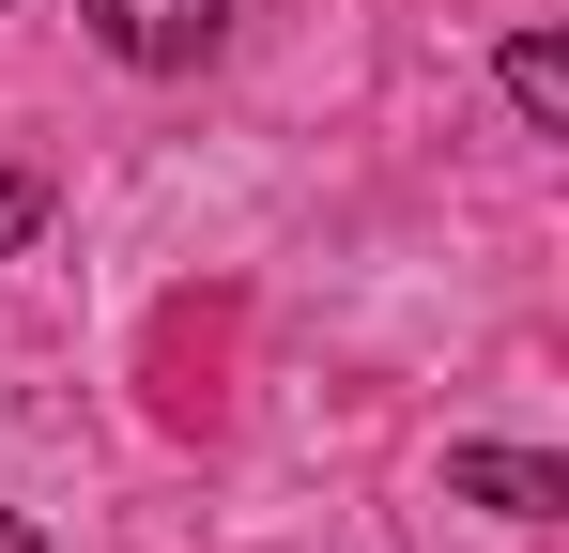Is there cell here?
Masks as SVG:
<instances>
[{
  "mask_svg": "<svg viewBox=\"0 0 569 553\" xmlns=\"http://www.w3.org/2000/svg\"><path fill=\"white\" fill-rule=\"evenodd\" d=\"M0 553H31V523H16V507H0Z\"/></svg>",
  "mask_w": 569,
  "mask_h": 553,
  "instance_id": "5b68a950",
  "label": "cell"
},
{
  "mask_svg": "<svg viewBox=\"0 0 569 553\" xmlns=\"http://www.w3.org/2000/svg\"><path fill=\"white\" fill-rule=\"evenodd\" d=\"M447 492L508 507V523H555V507H569V476H555L539 446H447Z\"/></svg>",
  "mask_w": 569,
  "mask_h": 553,
  "instance_id": "7a4b0ae2",
  "label": "cell"
},
{
  "mask_svg": "<svg viewBox=\"0 0 569 553\" xmlns=\"http://www.w3.org/2000/svg\"><path fill=\"white\" fill-rule=\"evenodd\" d=\"M78 16L108 31V62H139V78H186L200 47L231 31V0H78Z\"/></svg>",
  "mask_w": 569,
  "mask_h": 553,
  "instance_id": "6da1fadb",
  "label": "cell"
},
{
  "mask_svg": "<svg viewBox=\"0 0 569 553\" xmlns=\"http://www.w3.org/2000/svg\"><path fill=\"white\" fill-rule=\"evenodd\" d=\"M508 108H523L539 139H569V47L555 31H508Z\"/></svg>",
  "mask_w": 569,
  "mask_h": 553,
  "instance_id": "3957f363",
  "label": "cell"
},
{
  "mask_svg": "<svg viewBox=\"0 0 569 553\" xmlns=\"http://www.w3.org/2000/svg\"><path fill=\"white\" fill-rule=\"evenodd\" d=\"M31 231H47V184H31V170H0V262H16Z\"/></svg>",
  "mask_w": 569,
  "mask_h": 553,
  "instance_id": "277c9868",
  "label": "cell"
}]
</instances>
